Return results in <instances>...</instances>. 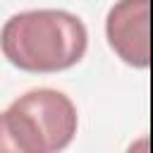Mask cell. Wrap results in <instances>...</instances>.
Wrapping results in <instances>:
<instances>
[{"instance_id":"6da1fadb","label":"cell","mask_w":153,"mask_h":153,"mask_svg":"<svg viewBox=\"0 0 153 153\" xmlns=\"http://www.w3.org/2000/svg\"><path fill=\"white\" fill-rule=\"evenodd\" d=\"M0 48L17 69L53 74L84 60L88 31L86 24L67 10H24L5 22Z\"/></svg>"},{"instance_id":"7a4b0ae2","label":"cell","mask_w":153,"mask_h":153,"mask_svg":"<svg viewBox=\"0 0 153 153\" xmlns=\"http://www.w3.org/2000/svg\"><path fill=\"white\" fill-rule=\"evenodd\" d=\"M76 124L69 96L31 88L0 112V153H57L72 143Z\"/></svg>"},{"instance_id":"3957f363","label":"cell","mask_w":153,"mask_h":153,"mask_svg":"<svg viewBox=\"0 0 153 153\" xmlns=\"http://www.w3.org/2000/svg\"><path fill=\"white\" fill-rule=\"evenodd\" d=\"M151 0H117L105 17V36L112 53L129 67L151 65Z\"/></svg>"}]
</instances>
